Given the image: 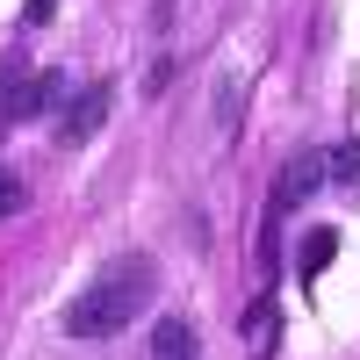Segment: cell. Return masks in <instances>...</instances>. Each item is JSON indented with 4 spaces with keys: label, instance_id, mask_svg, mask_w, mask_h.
<instances>
[{
    "label": "cell",
    "instance_id": "6da1fadb",
    "mask_svg": "<svg viewBox=\"0 0 360 360\" xmlns=\"http://www.w3.org/2000/svg\"><path fill=\"white\" fill-rule=\"evenodd\" d=\"M152 295H159L152 252H123V259H108L101 274L65 303V332L72 339H115V332H130V317L152 303Z\"/></svg>",
    "mask_w": 360,
    "mask_h": 360
},
{
    "label": "cell",
    "instance_id": "7a4b0ae2",
    "mask_svg": "<svg viewBox=\"0 0 360 360\" xmlns=\"http://www.w3.org/2000/svg\"><path fill=\"white\" fill-rule=\"evenodd\" d=\"M324 180H332V166H324V152H288L281 159V173H274V202H266V224H281V217H295V209H303Z\"/></svg>",
    "mask_w": 360,
    "mask_h": 360
},
{
    "label": "cell",
    "instance_id": "ba28073f",
    "mask_svg": "<svg viewBox=\"0 0 360 360\" xmlns=\"http://www.w3.org/2000/svg\"><path fill=\"white\" fill-rule=\"evenodd\" d=\"M324 166H332V180H339L346 195H360V137H346L339 152H324Z\"/></svg>",
    "mask_w": 360,
    "mask_h": 360
},
{
    "label": "cell",
    "instance_id": "52a82bcc",
    "mask_svg": "<svg viewBox=\"0 0 360 360\" xmlns=\"http://www.w3.org/2000/svg\"><path fill=\"white\" fill-rule=\"evenodd\" d=\"M332 259H339V231H310L303 245H295V281H317Z\"/></svg>",
    "mask_w": 360,
    "mask_h": 360
},
{
    "label": "cell",
    "instance_id": "3957f363",
    "mask_svg": "<svg viewBox=\"0 0 360 360\" xmlns=\"http://www.w3.org/2000/svg\"><path fill=\"white\" fill-rule=\"evenodd\" d=\"M108 108H115V79H86L79 94H72L65 108H58V123H51V137H58V144H65V152H72V144H86V137H101V123H108Z\"/></svg>",
    "mask_w": 360,
    "mask_h": 360
},
{
    "label": "cell",
    "instance_id": "8992f818",
    "mask_svg": "<svg viewBox=\"0 0 360 360\" xmlns=\"http://www.w3.org/2000/svg\"><path fill=\"white\" fill-rule=\"evenodd\" d=\"M152 360H202V332L188 317H159L152 324Z\"/></svg>",
    "mask_w": 360,
    "mask_h": 360
},
{
    "label": "cell",
    "instance_id": "5b68a950",
    "mask_svg": "<svg viewBox=\"0 0 360 360\" xmlns=\"http://www.w3.org/2000/svg\"><path fill=\"white\" fill-rule=\"evenodd\" d=\"M29 94H37V72L22 58H0V144H8L15 123H29Z\"/></svg>",
    "mask_w": 360,
    "mask_h": 360
},
{
    "label": "cell",
    "instance_id": "277c9868",
    "mask_svg": "<svg viewBox=\"0 0 360 360\" xmlns=\"http://www.w3.org/2000/svg\"><path fill=\"white\" fill-rule=\"evenodd\" d=\"M238 339H245L252 360H274V346H281V303H274V288H259L252 303H245V317H238Z\"/></svg>",
    "mask_w": 360,
    "mask_h": 360
},
{
    "label": "cell",
    "instance_id": "9c48e42d",
    "mask_svg": "<svg viewBox=\"0 0 360 360\" xmlns=\"http://www.w3.org/2000/svg\"><path fill=\"white\" fill-rule=\"evenodd\" d=\"M29 202V188H22V180L8 173V166H0V217H15V209Z\"/></svg>",
    "mask_w": 360,
    "mask_h": 360
},
{
    "label": "cell",
    "instance_id": "8fae6325",
    "mask_svg": "<svg viewBox=\"0 0 360 360\" xmlns=\"http://www.w3.org/2000/svg\"><path fill=\"white\" fill-rule=\"evenodd\" d=\"M51 8H58V0H29V29H44V22H51Z\"/></svg>",
    "mask_w": 360,
    "mask_h": 360
},
{
    "label": "cell",
    "instance_id": "30bf717a",
    "mask_svg": "<svg viewBox=\"0 0 360 360\" xmlns=\"http://www.w3.org/2000/svg\"><path fill=\"white\" fill-rule=\"evenodd\" d=\"M173 86V58H152V72H144V94H166Z\"/></svg>",
    "mask_w": 360,
    "mask_h": 360
}]
</instances>
